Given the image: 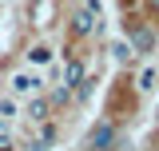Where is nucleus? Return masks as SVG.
Returning a JSON list of instances; mask_svg holds the SVG:
<instances>
[{
  "label": "nucleus",
  "instance_id": "11",
  "mask_svg": "<svg viewBox=\"0 0 159 151\" xmlns=\"http://www.w3.org/2000/svg\"><path fill=\"white\" fill-rule=\"evenodd\" d=\"M139 88H143V92H147V88H155V72H151V68L139 76Z\"/></svg>",
  "mask_w": 159,
  "mask_h": 151
},
{
  "label": "nucleus",
  "instance_id": "3",
  "mask_svg": "<svg viewBox=\"0 0 159 151\" xmlns=\"http://www.w3.org/2000/svg\"><path fill=\"white\" fill-rule=\"evenodd\" d=\"M40 88H44V80H40V76H28V72L12 76V92H20V95H36Z\"/></svg>",
  "mask_w": 159,
  "mask_h": 151
},
{
  "label": "nucleus",
  "instance_id": "10",
  "mask_svg": "<svg viewBox=\"0 0 159 151\" xmlns=\"http://www.w3.org/2000/svg\"><path fill=\"white\" fill-rule=\"evenodd\" d=\"M111 56H116L119 64H127V60L135 56V52H131V48H127V44H111Z\"/></svg>",
  "mask_w": 159,
  "mask_h": 151
},
{
  "label": "nucleus",
  "instance_id": "14",
  "mask_svg": "<svg viewBox=\"0 0 159 151\" xmlns=\"http://www.w3.org/2000/svg\"><path fill=\"white\" fill-rule=\"evenodd\" d=\"M147 4H151V8H155V12H159V0H147Z\"/></svg>",
  "mask_w": 159,
  "mask_h": 151
},
{
  "label": "nucleus",
  "instance_id": "8",
  "mask_svg": "<svg viewBox=\"0 0 159 151\" xmlns=\"http://www.w3.org/2000/svg\"><path fill=\"white\" fill-rule=\"evenodd\" d=\"M52 20V0H36V24H48Z\"/></svg>",
  "mask_w": 159,
  "mask_h": 151
},
{
  "label": "nucleus",
  "instance_id": "4",
  "mask_svg": "<svg viewBox=\"0 0 159 151\" xmlns=\"http://www.w3.org/2000/svg\"><path fill=\"white\" fill-rule=\"evenodd\" d=\"M84 80H88V76H84V64H80V60H68V64H64V88L72 92V88H80Z\"/></svg>",
  "mask_w": 159,
  "mask_h": 151
},
{
  "label": "nucleus",
  "instance_id": "7",
  "mask_svg": "<svg viewBox=\"0 0 159 151\" xmlns=\"http://www.w3.org/2000/svg\"><path fill=\"white\" fill-rule=\"evenodd\" d=\"M52 139H56V131H52V127H48V123H40V131H36V139H32V147H48V143H52Z\"/></svg>",
  "mask_w": 159,
  "mask_h": 151
},
{
  "label": "nucleus",
  "instance_id": "13",
  "mask_svg": "<svg viewBox=\"0 0 159 151\" xmlns=\"http://www.w3.org/2000/svg\"><path fill=\"white\" fill-rule=\"evenodd\" d=\"M0 139H4V115H0Z\"/></svg>",
  "mask_w": 159,
  "mask_h": 151
},
{
  "label": "nucleus",
  "instance_id": "1",
  "mask_svg": "<svg viewBox=\"0 0 159 151\" xmlns=\"http://www.w3.org/2000/svg\"><path fill=\"white\" fill-rule=\"evenodd\" d=\"M96 28H99V4L88 0V8H80L76 16H72V32H76V36H92Z\"/></svg>",
  "mask_w": 159,
  "mask_h": 151
},
{
  "label": "nucleus",
  "instance_id": "9",
  "mask_svg": "<svg viewBox=\"0 0 159 151\" xmlns=\"http://www.w3.org/2000/svg\"><path fill=\"white\" fill-rule=\"evenodd\" d=\"M28 60H32V64H48V60H52V48H44V44H40V48L28 52Z\"/></svg>",
  "mask_w": 159,
  "mask_h": 151
},
{
  "label": "nucleus",
  "instance_id": "6",
  "mask_svg": "<svg viewBox=\"0 0 159 151\" xmlns=\"http://www.w3.org/2000/svg\"><path fill=\"white\" fill-rule=\"evenodd\" d=\"M28 119H32V123H44V119H48V99H32V103H28Z\"/></svg>",
  "mask_w": 159,
  "mask_h": 151
},
{
  "label": "nucleus",
  "instance_id": "5",
  "mask_svg": "<svg viewBox=\"0 0 159 151\" xmlns=\"http://www.w3.org/2000/svg\"><path fill=\"white\" fill-rule=\"evenodd\" d=\"M151 44H155V40H151L147 28H131V40H127V48H131V52H147Z\"/></svg>",
  "mask_w": 159,
  "mask_h": 151
},
{
  "label": "nucleus",
  "instance_id": "12",
  "mask_svg": "<svg viewBox=\"0 0 159 151\" xmlns=\"http://www.w3.org/2000/svg\"><path fill=\"white\" fill-rule=\"evenodd\" d=\"M0 115H4V119L16 115V103H12V99H0Z\"/></svg>",
  "mask_w": 159,
  "mask_h": 151
},
{
  "label": "nucleus",
  "instance_id": "15",
  "mask_svg": "<svg viewBox=\"0 0 159 151\" xmlns=\"http://www.w3.org/2000/svg\"><path fill=\"white\" fill-rule=\"evenodd\" d=\"M155 151H159V143H155Z\"/></svg>",
  "mask_w": 159,
  "mask_h": 151
},
{
  "label": "nucleus",
  "instance_id": "2",
  "mask_svg": "<svg viewBox=\"0 0 159 151\" xmlns=\"http://www.w3.org/2000/svg\"><path fill=\"white\" fill-rule=\"evenodd\" d=\"M88 143H92V151H116V127L107 119H99L96 127L88 131Z\"/></svg>",
  "mask_w": 159,
  "mask_h": 151
}]
</instances>
